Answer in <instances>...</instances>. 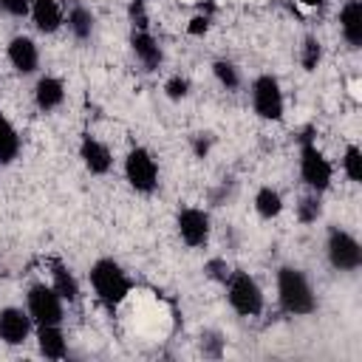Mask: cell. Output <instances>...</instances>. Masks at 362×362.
<instances>
[{
	"label": "cell",
	"instance_id": "obj_1",
	"mask_svg": "<svg viewBox=\"0 0 362 362\" xmlns=\"http://www.w3.org/2000/svg\"><path fill=\"white\" fill-rule=\"evenodd\" d=\"M277 303L291 317H308L317 311V297L303 269L297 266L277 269Z\"/></svg>",
	"mask_w": 362,
	"mask_h": 362
},
{
	"label": "cell",
	"instance_id": "obj_2",
	"mask_svg": "<svg viewBox=\"0 0 362 362\" xmlns=\"http://www.w3.org/2000/svg\"><path fill=\"white\" fill-rule=\"evenodd\" d=\"M88 280H90V288L96 294V300L107 308H116L127 300L130 294V277L124 274V269L113 260V257H99L90 272H88Z\"/></svg>",
	"mask_w": 362,
	"mask_h": 362
},
{
	"label": "cell",
	"instance_id": "obj_3",
	"mask_svg": "<svg viewBox=\"0 0 362 362\" xmlns=\"http://www.w3.org/2000/svg\"><path fill=\"white\" fill-rule=\"evenodd\" d=\"M223 286H226V300H229V305H232L235 314H240V317H257L263 311V305H266L263 288H260V283L249 272H243V269L229 272V277L223 280Z\"/></svg>",
	"mask_w": 362,
	"mask_h": 362
},
{
	"label": "cell",
	"instance_id": "obj_4",
	"mask_svg": "<svg viewBox=\"0 0 362 362\" xmlns=\"http://www.w3.org/2000/svg\"><path fill=\"white\" fill-rule=\"evenodd\" d=\"M300 178L317 195H322L331 187V181H334V167L325 158V153L314 144L311 133H305L300 139Z\"/></svg>",
	"mask_w": 362,
	"mask_h": 362
},
{
	"label": "cell",
	"instance_id": "obj_5",
	"mask_svg": "<svg viewBox=\"0 0 362 362\" xmlns=\"http://www.w3.org/2000/svg\"><path fill=\"white\" fill-rule=\"evenodd\" d=\"M25 311L34 320V325H62L65 317V300L54 291V286L34 283L25 291Z\"/></svg>",
	"mask_w": 362,
	"mask_h": 362
},
{
	"label": "cell",
	"instance_id": "obj_6",
	"mask_svg": "<svg viewBox=\"0 0 362 362\" xmlns=\"http://www.w3.org/2000/svg\"><path fill=\"white\" fill-rule=\"evenodd\" d=\"M124 178L130 184V189L141 192V195H150L156 192L158 187V164L153 158V153L141 144L130 147L127 156H124Z\"/></svg>",
	"mask_w": 362,
	"mask_h": 362
},
{
	"label": "cell",
	"instance_id": "obj_7",
	"mask_svg": "<svg viewBox=\"0 0 362 362\" xmlns=\"http://www.w3.org/2000/svg\"><path fill=\"white\" fill-rule=\"evenodd\" d=\"M325 255H328V263L337 269V272H356L362 266V246L359 240L342 229V226H328V235H325Z\"/></svg>",
	"mask_w": 362,
	"mask_h": 362
},
{
	"label": "cell",
	"instance_id": "obj_8",
	"mask_svg": "<svg viewBox=\"0 0 362 362\" xmlns=\"http://www.w3.org/2000/svg\"><path fill=\"white\" fill-rule=\"evenodd\" d=\"M252 107L260 119L266 122H280L283 110H286V99H283V88L277 82V76L272 74H260L252 79Z\"/></svg>",
	"mask_w": 362,
	"mask_h": 362
},
{
	"label": "cell",
	"instance_id": "obj_9",
	"mask_svg": "<svg viewBox=\"0 0 362 362\" xmlns=\"http://www.w3.org/2000/svg\"><path fill=\"white\" fill-rule=\"evenodd\" d=\"M175 226H178V238L189 246V249H201L206 246L209 240V212L201 209V206H184L178 209V218H175Z\"/></svg>",
	"mask_w": 362,
	"mask_h": 362
},
{
	"label": "cell",
	"instance_id": "obj_10",
	"mask_svg": "<svg viewBox=\"0 0 362 362\" xmlns=\"http://www.w3.org/2000/svg\"><path fill=\"white\" fill-rule=\"evenodd\" d=\"M31 328H34V320L28 317L25 308H17V305L0 308V339L6 345H23L31 337Z\"/></svg>",
	"mask_w": 362,
	"mask_h": 362
},
{
	"label": "cell",
	"instance_id": "obj_11",
	"mask_svg": "<svg viewBox=\"0 0 362 362\" xmlns=\"http://www.w3.org/2000/svg\"><path fill=\"white\" fill-rule=\"evenodd\" d=\"M6 57H8L11 68H14L17 74H23V76H28V74H34V71L40 68V48H37V42H34L31 37H25V34H17V37L8 40Z\"/></svg>",
	"mask_w": 362,
	"mask_h": 362
},
{
	"label": "cell",
	"instance_id": "obj_12",
	"mask_svg": "<svg viewBox=\"0 0 362 362\" xmlns=\"http://www.w3.org/2000/svg\"><path fill=\"white\" fill-rule=\"evenodd\" d=\"M79 158H82V164L90 175H105L113 167L110 147L105 141H99L96 136H90V133H85L82 141H79Z\"/></svg>",
	"mask_w": 362,
	"mask_h": 362
},
{
	"label": "cell",
	"instance_id": "obj_13",
	"mask_svg": "<svg viewBox=\"0 0 362 362\" xmlns=\"http://www.w3.org/2000/svg\"><path fill=\"white\" fill-rule=\"evenodd\" d=\"M130 48H133L136 59H139L147 71L161 68V62H164V51H161L158 40H156L147 28H133V34H130Z\"/></svg>",
	"mask_w": 362,
	"mask_h": 362
},
{
	"label": "cell",
	"instance_id": "obj_14",
	"mask_svg": "<svg viewBox=\"0 0 362 362\" xmlns=\"http://www.w3.org/2000/svg\"><path fill=\"white\" fill-rule=\"evenodd\" d=\"M28 17L34 20V28L40 34H57L65 25V14L57 0H31Z\"/></svg>",
	"mask_w": 362,
	"mask_h": 362
},
{
	"label": "cell",
	"instance_id": "obj_15",
	"mask_svg": "<svg viewBox=\"0 0 362 362\" xmlns=\"http://www.w3.org/2000/svg\"><path fill=\"white\" fill-rule=\"evenodd\" d=\"M62 102H65V82L59 76H51V74L40 76L34 85V105L42 113H48V110H57Z\"/></svg>",
	"mask_w": 362,
	"mask_h": 362
},
{
	"label": "cell",
	"instance_id": "obj_16",
	"mask_svg": "<svg viewBox=\"0 0 362 362\" xmlns=\"http://www.w3.org/2000/svg\"><path fill=\"white\" fill-rule=\"evenodd\" d=\"M339 34L351 48L362 45V0H348L339 8Z\"/></svg>",
	"mask_w": 362,
	"mask_h": 362
},
{
	"label": "cell",
	"instance_id": "obj_17",
	"mask_svg": "<svg viewBox=\"0 0 362 362\" xmlns=\"http://www.w3.org/2000/svg\"><path fill=\"white\" fill-rule=\"evenodd\" d=\"M37 348L45 359H65L68 339L62 334V325H37Z\"/></svg>",
	"mask_w": 362,
	"mask_h": 362
},
{
	"label": "cell",
	"instance_id": "obj_18",
	"mask_svg": "<svg viewBox=\"0 0 362 362\" xmlns=\"http://www.w3.org/2000/svg\"><path fill=\"white\" fill-rule=\"evenodd\" d=\"M51 286L65 303H79V294H82L79 280L62 260H51Z\"/></svg>",
	"mask_w": 362,
	"mask_h": 362
},
{
	"label": "cell",
	"instance_id": "obj_19",
	"mask_svg": "<svg viewBox=\"0 0 362 362\" xmlns=\"http://www.w3.org/2000/svg\"><path fill=\"white\" fill-rule=\"evenodd\" d=\"M93 23H96V17H93V11L85 8V6H74V8L68 11V17H65L68 31H71L74 40H79V42L90 40V34H93Z\"/></svg>",
	"mask_w": 362,
	"mask_h": 362
},
{
	"label": "cell",
	"instance_id": "obj_20",
	"mask_svg": "<svg viewBox=\"0 0 362 362\" xmlns=\"http://www.w3.org/2000/svg\"><path fill=\"white\" fill-rule=\"evenodd\" d=\"M20 147H23V141H20L17 127L0 113V164H11L20 156Z\"/></svg>",
	"mask_w": 362,
	"mask_h": 362
},
{
	"label": "cell",
	"instance_id": "obj_21",
	"mask_svg": "<svg viewBox=\"0 0 362 362\" xmlns=\"http://www.w3.org/2000/svg\"><path fill=\"white\" fill-rule=\"evenodd\" d=\"M255 212L263 218V221H272L283 212V195L274 189V187H260L255 192Z\"/></svg>",
	"mask_w": 362,
	"mask_h": 362
},
{
	"label": "cell",
	"instance_id": "obj_22",
	"mask_svg": "<svg viewBox=\"0 0 362 362\" xmlns=\"http://www.w3.org/2000/svg\"><path fill=\"white\" fill-rule=\"evenodd\" d=\"M212 76H215L218 85L226 88V90H238V88H240V71H238V65L229 62V59H215V62H212Z\"/></svg>",
	"mask_w": 362,
	"mask_h": 362
},
{
	"label": "cell",
	"instance_id": "obj_23",
	"mask_svg": "<svg viewBox=\"0 0 362 362\" xmlns=\"http://www.w3.org/2000/svg\"><path fill=\"white\" fill-rule=\"evenodd\" d=\"M342 173L348 175V181L359 184L362 181V150L356 144H348L342 153Z\"/></svg>",
	"mask_w": 362,
	"mask_h": 362
},
{
	"label": "cell",
	"instance_id": "obj_24",
	"mask_svg": "<svg viewBox=\"0 0 362 362\" xmlns=\"http://www.w3.org/2000/svg\"><path fill=\"white\" fill-rule=\"evenodd\" d=\"M322 215V204H320V195L317 192H308L300 198L297 204V221L300 223H317V218Z\"/></svg>",
	"mask_w": 362,
	"mask_h": 362
},
{
	"label": "cell",
	"instance_id": "obj_25",
	"mask_svg": "<svg viewBox=\"0 0 362 362\" xmlns=\"http://www.w3.org/2000/svg\"><path fill=\"white\" fill-rule=\"evenodd\" d=\"M320 59H322V45H320V40H317V37H305L303 45H300V65H303L305 71H314V68L320 65Z\"/></svg>",
	"mask_w": 362,
	"mask_h": 362
},
{
	"label": "cell",
	"instance_id": "obj_26",
	"mask_svg": "<svg viewBox=\"0 0 362 362\" xmlns=\"http://www.w3.org/2000/svg\"><path fill=\"white\" fill-rule=\"evenodd\" d=\"M164 93H167L170 102H181V99H187V96H189V79L181 76V74H173V76L164 82Z\"/></svg>",
	"mask_w": 362,
	"mask_h": 362
},
{
	"label": "cell",
	"instance_id": "obj_27",
	"mask_svg": "<svg viewBox=\"0 0 362 362\" xmlns=\"http://www.w3.org/2000/svg\"><path fill=\"white\" fill-rule=\"evenodd\" d=\"M201 354L209 356V359H221V354H223V339H221V334L204 331V334H201Z\"/></svg>",
	"mask_w": 362,
	"mask_h": 362
},
{
	"label": "cell",
	"instance_id": "obj_28",
	"mask_svg": "<svg viewBox=\"0 0 362 362\" xmlns=\"http://www.w3.org/2000/svg\"><path fill=\"white\" fill-rule=\"evenodd\" d=\"M229 266H226V260H221V257H212V260H206V266H204V274L209 277V280H215V283H223L226 277H229Z\"/></svg>",
	"mask_w": 362,
	"mask_h": 362
},
{
	"label": "cell",
	"instance_id": "obj_29",
	"mask_svg": "<svg viewBox=\"0 0 362 362\" xmlns=\"http://www.w3.org/2000/svg\"><path fill=\"white\" fill-rule=\"evenodd\" d=\"M0 11H6L11 17H28L31 0H0Z\"/></svg>",
	"mask_w": 362,
	"mask_h": 362
},
{
	"label": "cell",
	"instance_id": "obj_30",
	"mask_svg": "<svg viewBox=\"0 0 362 362\" xmlns=\"http://www.w3.org/2000/svg\"><path fill=\"white\" fill-rule=\"evenodd\" d=\"M212 133H195L192 139H189V144H192V153L198 156V158H204L209 150H212Z\"/></svg>",
	"mask_w": 362,
	"mask_h": 362
},
{
	"label": "cell",
	"instance_id": "obj_31",
	"mask_svg": "<svg viewBox=\"0 0 362 362\" xmlns=\"http://www.w3.org/2000/svg\"><path fill=\"white\" fill-rule=\"evenodd\" d=\"M144 6H147V0H130V20H133V25H136V28H147Z\"/></svg>",
	"mask_w": 362,
	"mask_h": 362
},
{
	"label": "cell",
	"instance_id": "obj_32",
	"mask_svg": "<svg viewBox=\"0 0 362 362\" xmlns=\"http://www.w3.org/2000/svg\"><path fill=\"white\" fill-rule=\"evenodd\" d=\"M303 6H308V8H320V6H325V0H300Z\"/></svg>",
	"mask_w": 362,
	"mask_h": 362
}]
</instances>
